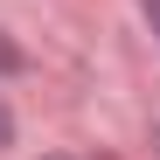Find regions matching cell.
Returning <instances> with one entry per match:
<instances>
[{
	"label": "cell",
	"instance_id": "obj_2",
	"mask_svg": "<svg viewBox=\"0 0 160 160\" xmlns=\"http://www.w3.org/2000/svg\"><path fill=\"white\" fill-rule=\"evenodd\" d=\"M7 132H14V118H7V104H0V139H7Z\"/></svg>",
	"mask_w": 160,
	"mask_h": 160
},
{
	"label": "cell",
	"instance_id": "obj_1",
	"mask_svg": "<svg viewBox=\"0 0 160 160\" xmlns=\"http://www.w3.org/2000/svg\"><path fill=\"white\" fill-rule=\"evenodd\" d=\"M14 63H21V56H14V49H7V42H0V70H14Z\"/></svg>",
	"mask_w": 160,
	"mask_h": 160
},
{
	"label": "cell",
	"instance_id": "obj_3",
	"mask_svg": "<svg viewBox=\"0 0 160 160\" xmlns=\"http://www.w3.org/2000/svg\"><path fill=\"white\" fill-rule=\"evenodd\" d=\"M146 14H153V28H160V0H146Z\"/></svg>",
	"mask_w": 160,
	"mask_h": 160
}]
</instances>
